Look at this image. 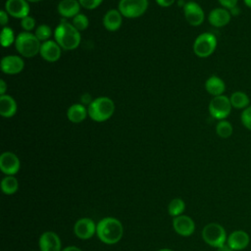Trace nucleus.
Listing matches in <instances>:
<instances>
[{"instance_id":"obj_1","label":"nucleus","mask_w":251,"mask_h":251,"mask_svg":"<svg viewBox=\"0 0 251 251\" xmlns=\"http://www.w3.org/2000/svg\"><path fill=\"white\" fill-rule=\"evenodd\" d=\"M96 234L103 243L112 245L121 240L124 234V227L118 219L106 217L98 222Z\"/></svg>"},{"instance_id":"obj_2","label":"nucleus","mask_w":251,"mask_h":251,"mask_svg":"<svg viewBox=\"0 0 251 251\" xmlns=\"http://www.w3.org/2000/svg\"><path fill=\"white\" fill-rule=\"evenodd\" d=\"M54 36L55 41L66 51L77 48L81 39L79 31L67 21H62L59 24L55 29Z\"/></svg>"},{"instance_id":"obj_3","label":"nucleus","mask_w":251,"mask_h":251,"mask_svg":"<svg viewBox=\"0 0 251 251\" xmlns=\"http://www.w3.org/2000/svg\"><path fill=\"white\" fill-rule=\"evenodd\" d=\"M87 112L90 119L94 122H105L113 116L115 112V104L109 97H97L88 105Z\"/></svg>"},{"instance_id":"obj_4","label":"nucleus","mask_w":251,"mask_h":251,"mask_svg":"<svg viewBox=\"0 0 251 251\" xmlns=\"http://www.w3.org/2000/svg\"><path fill=\"white\" fill-rule=\"evenodd\" d=\"M15 46L17 51L23 57L31 58L39 53L41 43L35 36V34L24 31L17 35Z\"/></svg>"},{"instance_id":"obj_5","label":"nucleus","mask_w":251,"mask_h":251,"mask_svg":"<svg viewBox=\"0 0 251 251\" xmlns=\"http://www.w3.org/2000/svg\"><path fill=\"white\" fill-rule=\"evenodd\" d=\"M217 44V37L213 33L203 32L194 40L193 52L199 58H207L215 52Z\"/></svg>"},{"instance_id":"obj_6","label":"nucleus","mask_w":251,"mask_h":251,"mask_svg":"<svg viewBox=\"0 0 251 251\" xmlns=\"http://www.w3.org/2000/svg\"><path fill=\"white\" fill-rule=\"evenodd\" d=\"M202 238L210 246L219 248L226 242V232L225 228L217 224L210 223L202 229Z\"/></svg>"},{"instance_id":"obj_7","label":"nucleus","mask_w":251,"mask_h":251,"mask_svg":"<svg viewBox=\"0 0 251 251\" xmlns=\"http://www.w3.org/2000/svg\"><path fill=\"white\" fill-rule=\"evenodd\" d=\"M231 103L229 97L226 95H220L213 97L209 103L208 110L210 115L219 121L226 120L231 112Z\"/></svg>"},{"instance_id":"obj_8","label":"nucleus","mask_w":251,"mask_h":251,"mask_svg":"<svg viewBox=\"0 0 251 251\" xmlns=\"http://www.w3.org/2000/svg\"><path fill=\"white\" fill-rule=\"evenodd\" d=\"M147 8V0H120L118 10L124 17L133 19L142 16Z\"/></svg>"},{"instance_id":"obj_9","label":"nucleus","mask_w":251,"mask_h":251,"mask_svg":"<svg viewBox=\"0 0 251 251\" xmlns=\"http://www.w3.org/2000/svg\"><path fill=\"white\" fill-rule=\"evenodd\" d=\"M183 12L186 22L192 26L200 25L205 19V14L201 6L195 2H187L183 6Z\"/></svg>"},{"instance_id":"obj_10","label":"nucleus","mask_w":251,"mask_h":251,"mask_svg":"<svg viewBox=\"0 0 251 251\" xmlns=\"http://www.w3.org/2000/svg\"><path fill=\"white\" fill-rule=\"evenodd\" d=\"M97 225L90 218L78 219L74 226L75 234L80 239H89L96 233Z\"/></svg>"},{"instance_id":"obj_11","label":"nucleus","mask_w":251,"mask_h":251,"mask_svg":"<svg viewBox=\"0 0 251 251\" xmlns=\"http://www.w3.org/2000/svg\"><path fill=\"white\" fill-rule=\"evenodd\" d=\"M21 167L20 160L13 152H4L0 156V170L6 176L16 175Z\"/></svg>"},{"instance_id":"obj_12","label":"nucleus","mask_w":251,"mask_h":251,"mask_svg":"<svg viewBox=\"0 0 251 251\" xmlns=\"http://www.w3.org/2000/svg\"><path fill=\"white\" fill-rule=\"evenodd\" d=\"M29 4L26 0H7L5 11L8 15L17 19H24L29 14Z\"/></svg>"},{"instance_id":"obj_13","label":"nucleus","mask_w":251,"mask_h":251,"mask_svg":"<svg viewBox=\"0 0 251 251\" xmlns=\"http://www.w3.org/2000/svg\"><path fill=\"white\" fill-rule=\"evenodd\" d=\"M173 227L177 234L181 236H190L195 230V224L190 217L180 215L173 220Z\"/></svg>"},{"instance_id":"obj_14","label":"nucleus","mask_w":251,"mask_h":251,"mask_svg":"<svg viewBox=\"0 0 251 251\" xmlns=\"http://www.w3.org/2000/svg\"><path fill=\"white\" fill-rule=\"evenodd\" d=\"M25 62L20 56L8 55L1 60V70L7 75H17L24 70Z\"/></svg>"},{"instance_id":"obj_15","label":"nucleus","mask_w":251,"mask_h":251,"mask_svg":"<svg viewBox=\"0 0 251 251\" xmlns=\"http://www.w3.org/2000/svg\"><path fill=\"white\" fill-rule=\"evenodd\" d=\"M38 245L40 251H62L60 237L53 231L43 232L39 237Z\"/></svg>"},{"instance_id":"obj_16","label":"nucleus","mask_w":251,"mask_h":251,"mask_svg":"<svg viewBox=\"0 0 251 251\" xmlns=\"http://www.w3.org/2000/svg\"><path fill=\"white\" fill-rule=\"evenodd\" d=\"M62 48L60 45L53 40H47L41 43L39 54L47 62L53 63L60 59Z\"/></svg>"},{"instance_id":"obj_17","label":"nucleus","mask_w":251,"mask_h":251,"mask_svg":"<svg viewBox=\"0 0 251 251\" xmlns=\"http://www.w3.org/2000/svg\"><path fill=\"white\" fill-rule=\"evenodd\" d=\"M250 242L249 234L241 229L232 231L226 239V243L234 250L239 251L245 249Z\"/></svg>"},{"instance_id":"obj_18","label":"nucleus","mask_w":251,"mask_h":251,"mask_svg":"<svg viewBox=\"0 0 251 251\" xmlns=\"http://www.w3.org/2000/svg\"><path fill=\"white\" fill-rule=\"evenodd\" d=\"M231 15L226 8H215L208 16V21L211 25L215 27H223L230 22Z\"/></svg>"},{"instance_id":"obj_19","label":"nucleus","mask_w":251,"mask_h":251,"mask_svg":"<svg viewBox=\"0 0 251 251\" xmlns=\"http://www.w3.org/2000/svg\"><path fill=\"white\" fill-rule=\"evenodd\" d=\"M123 23V15L119 10L111 9L107 11L103 18V25L105 28L109 31L118 30Z\"/></svg>"},{"instance_id":"obj_20","label":"nucleus","mask_w":251,"mask_h":251,"mask_svg":"<svg viewBox=\"0 0 251 251\" xmlns=\"http://www.w3.org/2000/svg\"><path fill=\"white\" fill-rule=\"evenodd\" d=\"M79 10L78 0H61L58 4V12L64 18H74L79 14Z\"/></svg>"},{"instance_id":"obj_21","label":"nucleus","mask_w":251,"mask_h":251,"mask_svg":"<svg viewBox=\"0 0 251 251\" xmlns=\"http://www.w3.org/2000/svg\"><path fill=\"white\" fill-rule=\"evenodd\" d=\"M205 89L210 95L214 97L220 96L223 95L226 90V83L221 77L217 75H211L205 82Z\"/></svg>"},{"instance_id":"obj_22","label":"nucleus","mask_w":251,"mask_h":251,"mask_svg":"<svg viewBox=\"0 0 251 251\" xmlns=\"http://www.w3.org/2000/svg\"><path fill=\"white\" fill-rule=\"evenodd\" d=\"M17 113V102L10 95L0 96V115L3 118H11Z\"/></svg>"},{"instance_id":"obj_23","label":"nucleus","mask_w":251,"mask_h":251,"mask_svg":"<svg viewBox=\"0 0 251 251\" xmlns=\"http://www.w3.org/2000/svg\"><path fill=\"white\" fill-rule=\"evenodd\" d=\"M88 115L87 109L84 105L75 103L73 104L67 111V117L68 120L74 124H79L83 122L86 119V116Z\"/></svg>"},{"instance_id":"obj_24","label":"nucleus","mask_w":251,"mask_h":251,"mask_svg":"<svg viewBox=\"0 0 251 251\" xmlns=\"http://www.w3.org/2000/svg\"><path fill=\"white\" fill-rule=\"evenodd\" d=\"M229 100L232 108H235V109L244 110L245 108L250 106V98L247 95V93H245L244 91H240V90L234 91L233 93H231Z\"/></svg>"},{"instance_id":"obj_25","label":"nucleus","mask_w":251,"mask_h":251,"mask_svg":"<svg viewBox=\"0 0 251 251\" xmlns=\"http://www.w3.org/2000/svg\"><path fill=\"white\" fill-rule=\"evenodd\" d=\"M19 188L18 179L14 176H6L1 181V189L7 195L14 194Z\"/></svg>"},{"instance_id":"obj_26","label":"nucleus","mask_w":251,"mask_h":251,"mask_svg":"<svg viewBox=\"0 0 251 251\" xmlns=\"http://www.w3.org/2000/svg\"><path fill=\"white\" fill-rule=\"evenodd\" d=\"M232 132H233V127L228 121L222 120L218 122L216 126V133L221 138H228L232 134Z\"/></svg>"},{"instance_id":"obj_27","label":"nucleus","mask_w":251,"mask_h":251,"mask_svg":"<svg viewBox=\"0 0 251 251\" xmlns=\"http://www.w3.org/2000/svg\"><path fill=\"white\" fill-rule=\"evenodd\" d=\"M185 209V203L180 198H174L171 200L168 206V212L173 217H178L180 216Z\"/></svg>"},{"instance_id":"obj_28","label":"nucleus","mask_w":251,"mask_h":251,"mask_svg":"<svg viewBox=\"0 0 251 251\" xmlns=\"http://www.w3.org/2000/svg\"><path fill=\"white\" fill-rule=\"evenodd\" d=\"M15 41H16V38H15L13 29L8 26L3 27L1 31V45L3 47H9L13 43H15Z\"/></svg>"},{"instance_id":"obj_29","label":"nucleus","mask_w":251,"mask_h":251,"mask_svg":"<svg viewBox=\"0 0 251 251\" xmlns=\"http://www.w3.org/2000/svg\"><path fill=\"white\" fill-rule=\"evenodd\" d=\"M72 25L78 30V31H82L84 29H86L88 27L89 22H88V18L84 15V14H77L75 17L73 18L72 21Z\"/></svg>"},{"instance_id":"obj_30","label":"nucleus","mask_w":251,"mask_h":251,"mask_svg":"<svg viewBox=\"0 0 251 251\" xmlns=\"http://www.w3.org/2000/svg\"><path fill=\"white\" fill-rule=\"evenodd\" d=\"M35 36L38 38L39 41H47L50 36L52 35V30L49 25H40L35 29Z\"/></svg>"},{"instance_id":"obj_31","label":"nucleus","mask_w":251,"mask_h":251,"mask_svg":"<svg viewBox=\"0 0 251 251\" xmlns=\"http://www.w3.org/2000/svg\"><path fill=\"white\" fill-rule=\"evenodd\" d=\"M240 121L245 128L251 131V106H248L242 110L240 115Z\"/></svg>"},{"instance_id":"obj_32","label":"nucleus","mask_w":251,"mask_h":251,"mask_svg":"<svg viewBox=\"0 0 251 251\" xmlns=\"http://www.w3.org/2000/svg\"><path fill=\"white\" fill-rule=\"evenodd\" d=\"M21 26L27 32L31 31L35 27V20L32 17H25L21 20Z\"/></svg>"},{"instance_id":"obj_33","label":"nucleus","mask_w":251,"mask_h":251,"mask_svg":"<svg viewBox=\"0 0 251 251\" xmlns=\"http://www.w3.org/2000/svg\"><path fill=\"white\" fill-rule=\"evenodd\" d=\"M78 2L83 8L87 10H93L97 8L103 2V0H78Z\"/></svg>"},{"instance_id":"obj_34","label":"nucleus","mask_w":251,"mask_h":251,"mask_svg":"<svg viewBox=\"0 0 251 251\" xmlns=\"http://www.w3.org/2000/svg\"><path fill=\"white\" fill-rule=\"evenodd\" d=\"M219 3L223 6V8H226L227 10L237 6L238 0H218Z\"/></svg>"},{"instance_id":"obj_35","label":"nucleus","mask_w":251,"mask_h":251,"mask_svg":"<svg viewBox=\"0 0 251 251\" xmlns=\"http://www.w3.org/2000/svg\"><path fill=\"white\" fill-rule=\"evenodd\" d=\"M9 19H8V13L5 10L0 11V25L5 27L6 25L8 24Z\"/></svg>"},{"instance_id":"obj_36","label":"nucleus","mask_w":251,"mask_h":251,"mask_svg":"<svg viewBox=\"0 0 251 251\" xmlns=\"http://www.w3.org/2000/svg\"><path fill=\"white\" fill-rule=\"evenodd\" d=\"M176 0H156V2H157V4L159 5V6H161V7H170V6H172L173 4H174V2H175Z\"/></svg>"},{"instance_id":"obj_37","label":"nucleus","mask_w":251,"mask_h":251,"mask_svg":"<svg viewBox=\"0 0 251 251\" xmlns=\"http://www.w3.org/2000/svg\"><path fill=\"white\" fill-rule=\"evenodd\" d=\"M6 89H7V84H6V82H5L4 79H1V80H0V95H5Z\"/></svg>"},{"instance_id":"obj_38","label":"nucleus","mask_w":251,"mask_h":251,"mask_svg":"<svg viewBox=\"0 0 251 251\" xmlns=\"http://www.w3.org/2000/svg\"><path fill=\"white\" fill-rule=\"evenodd\" d=\"M217 251H234L227 243H225L224 245H222L221 247L217 248Z\"/></svg>"},{"instance_id":"obj_39","label":"nucleus","mask_w":251,"mask_h":251,"mask_svg":"<svg viewBox=\"0 0 251 251\" xmlns=\"http://www.w3.org/2000/svg\"><path fill=\"white\" fill-rule=\"evenodd\" d=\"M228 11H229L231 16H238L240 14V8L238 6H235V7L231 8V9H229Z\"/></svg>"},{"instance_id":"obj_40","label":"nucleus","mask_w":251,"mask_h":251,"mask_svg":"<svg viewBox=\"0 0 251 251\" xmlns=\"http://www.w3.org/2000/svg\"><path fill=\"white\" fill-rule=\"evenodd\" d=\"M62 251H82L81 249H79L76 246H68L66 248H64Z\"/></svg>"},{"instance_id":"obj_41","label":"nucleus","mask_w":251,"mask_h":251,"mask_svg":"<svg viewBox=\"0 0 251 251\" xmlns=\"http://www.w3.org/2000/svg\"><path fill=\"white\" fill-rule=\"evenodd\" d=\"M243 2H244V4H245L248 8L251 9V0H243Z\"/></svg>"},{"instance_id":"obj_42","label":"nucleus","mask_w":251,"mask_h":251,"mask_svg":"<svg viewBox=\"0 0 251 251\" xmlns=\"http://www.w3.org/2000/svg\"><path fill=\"white\" fill-rule=\"evenodd\" d=\"M158 251H174V250H172V249H170V248H162V249H160V250H158Z\"/></svg>"},{"instance_id":"obj_43","label":"nucleus","mask_w":251,"mask_h":251,"mask_svg":"<svg viewBox=\"0 0 251 251\" xmlns=\"http://www.w3.org/2000/svg\"><path fill=\"white\" fill-rule=\"evenodd\" d=\"M27 2H31V3H36V2H39V1H42V0H26Z\"/></svg>"}]
</instances>
